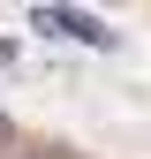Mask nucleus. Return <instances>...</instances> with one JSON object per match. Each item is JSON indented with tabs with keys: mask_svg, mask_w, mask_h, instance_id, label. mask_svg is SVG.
Instances as JSON below:
<instances>
[{
	"mask_svg": "<svg viewBox=\"0 0 151 159\" xmlns=\"http://www.w3.org/2000/svg\"><path fill=\"white\" fill-rule=\"evenodd\" d=\"M0 144H8V121H0Z\"/></svg>",
	"mask_w": 151,
	"mask_h": 159,
	"instance_id": "f03ea898",
	"label": "nucleus"
},
{
	"mask_svg": "<svg viewBox=\"0 0 151 159\" xmlns=\"http://www.w3.org/2000/svg\"><path fill=\"white\" fill-rule=\"evenodd\" d=\"M38 30H61V38H83V46H113V30L98 23V15H76V8H38Z\"/></svg>",
	"mask_w": 151,
	"mask_h": 159,
	"instance_id": "f257e3e1",
	"label": "nucleus"
}]
</instances>
